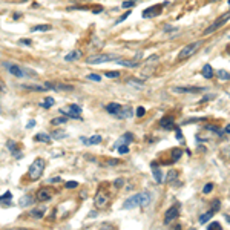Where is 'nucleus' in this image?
Segmentation results:
<instances>
[{
	"label": "nucleus",
	"instance_id": "1",
	"mask_svg": "<svg viewBox=\"0 0 230 230\" xmlns=\"http://www.w3.org/2000/svg\"><path fill=\"white\" fill-rule=\"evenodd\" d=\"M152 201V196L149 192H141V193H137L134 196H130L129 199H126L123 204L124 210H129V209H135V207H140V206H149Z\"/></svg>",
	"mask_w": 230,
	"mask_h": 230
},
{
	"label": "nucleus",
	"instance_id": "2",
	"mask_svg": "<svg viewBox=\"0 0 230 230\" xmlns=\"http://www.w3.org/2000/svg\"><path fill=\"white\" fill-rule=\"evenodd\" d=\"M43 170H45V159L37 158L32 161V164H31L29 169H28V177L36 181V179H38V178L42 177Z\"/></svg>",
	"mask_w": 230,
	"mask_h": 230
},
{
	"label": "nucleus",
	"instance_id": "3",
	"mask_svg": "<svg viewBox=\"0 0 230 230\" xmlns=\"http://www.w3.org/2000/svg\"><path fill=\"white\" fill-rule=\"evenodd\" d=\"M201 45H203V42H193V43H190V45H187V46H184L179 54H178V60H186V58H189V57H192L199 48H201Z\"/></svg>",
	"mask_w": 230,
	"mask_h": 230
},
{
	"label": "nucleus",
	"instance_id": "4",
	"mask_svg": "<svg viewBox=\"0 0 230 230\" xmlns=\"http://www.w3.org/2000/svg\"><path fill=\"white\" fill-rule=\"evenodd\" d=\"M112 60H118L117 54H100V55H91L86 58L88 65H100L105 61H112Z\"/></svg>",
	"mask_w": 230,
	"mask_h": 230
},
{
	"label": "nucleus",
	"instance_id": "5",
	"mask_svg": "<svg viewBox=\"0 0 230 230\" xmlns=\"http://www.w3.org/2000/svg\"><path fill=\"white\" fill-rule=\"evenodd\" d=\"M229 20H230V12H226V14H223V16L218 18L216 22H213L212 25H210V26H209V28H207V29H206V31H204L203 34H204V36H209V34H212V32H215V31H216L218 28H221L223 25H226V23H227Z\"/></svg>",
	"mask_w": 230,
	"mask_h": 230
},
{
	"label": "nucleus",
	"instance_id": "6",
	"mask_svg": "<svg viewBox=\"0 0 230 230\" xmlns=\"http://www.w3.org/2000/svg\"><path fill=\"white\" fill-rule=\"evenodd\" d=\"M179 216V203H175L167 212H166V216H164V224H170L174 223Z\"/></svg>",
	"mask_w": 230,
	"mask_h": 230
},
{
	"label": "nucleus",
	"instance_id": "7",
	"mask_svg": "<svg viewBox=\"0 0 230 230\" xmlns=\"http://www.w3.org/2000/svg\"><path fill=\"white\" fill-rule=\"evenodd\" d=\"M167 3H163V5H154V6H150V8H146L144 11H143V17L144 18H152V17H157L161 14V11H163V8L166 6Z\"/></svg>",
	"mask_w": 230,
	"mask_h": 230
},
{
	"label": "nucleus",
	"instance_id": "8",
	"mask_svg": "<svg viewBox=\"0 0 230 230\" xmlns=\"http://www.w3.org/2000/svg\"><path fill=\"white\" fill-rule=\"evenodd\" d=\"M94 203H95L97 209H105L107 206V203H109V196H107V193L105 190H98L97 195H95V201Z\"/></svg>",
	"mask_w": 230,
	"mask_h": 230
},
{
	"label": "nucleus",
	"instance_id": "9",
	"mask_svg": "<svg viewBox=\"0 0 230 230\" xmlns=\"http://www.w3.org/2000/svg\"><path fill=\"white\" fill-rule=\"evenodd\" d=\"M174 92L178 94H198V92H204L207 89L199 88V86H177V88H172Z\"/></svg>",
	"mask_w": 230,
	"mask_h": 230
},
{
	"label": "nucleus",
	"instance_id": "10",
	"mask_svg": "<svg viewBox=\"0 0 230 230\" xmlns=\"http://www.w3.org/2000/svg\"><path fill=\"white\" fill-rule=\"evenodd\" d=\"M5 66H6V69L9 71V74H12V75H16L18 78H22V77H25V69H22L20 66L17 65H9V63H5Z\"/></svg>",
	"mask_w": 230,
	"mask_h": 230
},
{
	"label": "nucleus",
	"instance_id": "11",
	"mask_svg": "<svg viewBox=\"0 0 230 230\" xmlns=\"http://www.w3.org/2000/svg\"><path fill=\"white\" fill-rule=\"evenodd\" d=\"M36 198L38 201H49V199L52 198V193H51L48 189H40V190L37 192Z\"/></svg>",
	"mask_w": 230,
	"mask_h": 230
},
{
	"label": "nucleus",
	"instance_id": "12",
	"mask_svg": "<svg viewBox=\"0 0 230 230\" xmlns=\"http://www.w3.org/2000/svg\"><path fill=\"white\" fill-rule=\"evenodd\" d=\"M174 123H175L174 117H164V118H161V120H159V126H161L163 129H169V127H174Z\"/></svg>",
	"mask_w": 230,
	"mask_h": 230
},
{
	"label": "nucleus",
	"instance_id": "13",
	"mask_svg": "<svg viewBox=\"0 0 230 230\" xmlns=\"http://www.w3.org/2000/svg\"><path fill=\"white\" fill-rule=\"evenodd\" d=\"M117 63L120 65V66H126V68H137L138 66V61H135V60H117Z\"/></svg>",
	"mask_w": 230,
	"mask_h": 230
},
{
	"label": "nucleus",
	"instance_id": "14",
	"mask_svg": "<svg viewBox=\"0 0 230 230\" xmlns=\"http://www.w3.org/2000/svg\"><path fill=\"white\" fill-rule=\"evenodd\" d=\"M132 115V107L130 106H126V107H123L115 117H118V118H129Z\"/></svg>",
	"mask_w": 230,
	"mask_h": 230
},
{
	"label": "nucleus",
	"instance_id": "15",
	"mask_svg": "<svg viewBox=\"0 0 230 230\" xmlns=\"http://www.w3.org/2000/svg\"><path fill=\"white\" fill-rule=\"evenodd\" d=\"M107 112L109 114H112V115H117L120 110H121V106H120V103H110V105H107L106 106Z\"/></svg>",
	"mask_w": 230,
	"mask_h": 230
},
{
	"label": "nucleus",
	"instance_id": "16",
	"mask_svg": "<svg viewBox=\"0 0 230 230\" xmlns=\"http://www.w3.org/2000/svg\"><path fill=\"white\" fill-rule=\"evenodd\" d=\"M81 141L85 143V144H88V146H92V144L101 143V137H100V135H94V137H91V138H81Z\"/></svg>",
	"mask_w": 230,
	"mask_h": 230
},
{
	"label": "nucleus",
	"instance_id": "17",
	"mask_svg": "<svg viewBox=\"0 0 230 230\" xmlns=\"http://www.w3.org/2000/svg\"><path fill=\"white\" fill-rule=\"evenodd\" d=\"M201 74H203V77H204V78H212V77H213V69H212V66H210V65H206V66L203 68Z\"/></svg>",
	"mask_w": 230,
	"mask_h": 230
},
{
	"label": "nucleus",
	"instance_id": "18",
	"mask_svg": "<svg viewBox=\"0 0 230 230\" xmlns=\"http://www.w3.org/2000/svg\"><path fill=\"white\" fill-rule=\"evenodd\" d=\"M36 140L37 141H42V143H49L51 141V135L49 134H45V132H40L36 135Z\"/></svg>",
	"mask_w": 230,
	"mask_h": 230
},
{
	"label": "nucleus",
	"instance_id": "19",
	"mask_svg": "<svg viewBox=\"0 0 230 230\" xmlns=\"http://www.w3.org/2000/svg\"><path fill=\"white\" fill-rule=\"evenodd\" d=\"M80 57H81V52H80V51H72V52H69L65 57V60H66V61H74V60H77V58H80Z\"/></svg>",
	"mask_w": 230,
	"mask_h": 230
},
{
	"label": "nucleus",
	"instance_id": "20",
	"mask_svg": "<svg viewBox=\"0 0 230 230\" xmlns=\"http://www.w3.org/2000/svg\"><path fill=\"white\" fill-rule=\"evenodd\" d=\"M49 29H51L49 25H36L31 31H32V32H46V31H49Z\"/></svg>",
	"mask_w": 230,
	"mask_h": 230
},
{
	"label": "nucleus",
	"instance_id": "21",
	"mask_svg": "<svg viewBox=\"0 0 230 230\" xmlns=\"http://www.w3.org/2000/svg\"><path fill=\"white\" fill-rule=\"evenodd\" d=\"M213 215H215V212H213L212 209H210V210H209V212H207V213H204V215H201V216H199V223H201V224H204V223H207V221H209V219L212 218Z\"/></svg>",
	"mask_w": 230,
	"mask_h": 230
},
{
	"label": "nucleus",
	"instance_id": "22",
	"mask_svg": "<svg viewBox=\"0 0 230 230\" xmlns=\"http://www.w3.org/2000/svg\"><path fill=\"white\" fill-rule=\"evenodd\" d=\"M152 170H154V177L157 179V183H163V178H161V172H159V169L155 166V163H152Z\"/></svg>",
	"mask_w": 230,
	"mask_h": 230
},
{
	"label": "nucleus",
	"instance_id": "23",
	"mask_svg": "<svg viewBox=\"0 0 230 230\" xmlns=\"http://www.w3.org/2000/svg\"><path fill=\"white\" fill-rule=\"evenodd\" d=\"M60 112H61V114H68V117H69V118H74V120H81V117H80L78 114L72 112L71 109H61Z\"/></svg>",
	"mask_w": 230,
	"mask_h": 230
},
{
	"label": "nucleus",
	"instance_id": "24",
	"mask_svg": "<svg viewBox=\"0 0 230 230\" xmlns=\"http://www.w3.org/2000/svg\"><path fill=\"white\" fill-rule=\"evenodd\" d=\"M40 106L42 107H46V109H49V107H52L54 106V98L52 97H46L42 103H40Z\"/></svg>",
	"mask_w": 230,
	"mask_h": 230
},
{
	"label": "nucleus",
	"instance_id": "25",
	"mask_svg": "<svg viewBox=\"0 0 230 230\" xmlns=\"http://www.w3.org/2000/svg\"><path fill=\"white\" fill-rule=\"evenodd\" d=\"M216 75H218V78L219 80H230V72H227V71H224V69H219V71L216 72Z\"/></svg>",
	"mask_w": 230,
	"mask_h": 230
},
{
	"label": "nucleus",
	"instance_id": "26",
	"mask_svg": "<svg viewBox=\"0 0 230 230\" xmlns=\"http://www.w3.org/2000/svg\"><path fill=\"white\" fill-rule=\"evenodd\" d=\"M22 88L31 89V91H37V92H43V91H46V88H45V86H37V85H23Z\"/></svg>",
	"mask_w": 230,
	"mask_h": 230
},
{
	"label": "nucleus",
	"instance_id": "27",
	"mask_svg": "<svg viewBox=\"0 0 230 230\" xmlns=\"http://www.w3.org/2000/svg\"><path fill=\"white\" fill-rule=\"evenodd\" d=\"M132 140H134L132 134H124L123 137L120 138V144H126V146H127V143H130ZM120 144H118V146H120Z\"/></svg>",
	"mask_w": 230,
	"mask_h": 230
},
{
	"label": "nucleus",
	"instance_id": "28",
	"mask_svg": "<svg viewBox=\"0 0 230 230\" xmlns=\"http://www.w3.org/2000/svg\"><path fill=\"white\" fill-rule=\"evenodd\" d=\"M32 199H34V198H32L31 195H26V196H23V198L20 199V206H23V207H25V206H29V204L32 203Z\"/></svg>",
	"mask_w": 230,
	"mask_h": 230
},
{
	"label": "nucleus",
	"instance_id": "29",
	"mask_svg": "<svg viewBox=\"0 0 230 230\" xmlns=\"http://www.w3.org/2000/svg\"><path fill=\"white\" fill-rule=\"evenodd\" d=\"M51 137H52V138H55V140H58V138H63V137H66V132H63V130H54Z\"/></svg>",
	"mask_w": 230,
	"mask_h": 230
},
{
	"label": "nucleus",
	"instance_id": "30",
	"mask_svg": "<svg viewBox=\"0 0 230 230\" xmlns=\"http://www.w3.org/2000/svg\"><path fill=\"white\" fill-rule=\"evenodd\" d=\"M43 213H45L43 209H37V210H32V212H31V216H32V218H42Z\"/></svg>",
	"mask_w": 230,
	"mask_h": 230
},
{
	"label": "nucleus",
	"instance_id": "31",
	"mask_svg": "<svg viewBox=\"0 0 230 230\" xmlns=\"http://www.w3.org/2000/svg\"><path fill=\"white\" fill-rule=\"evenodd\" d=\"M68 121V118H65V117H58V118H54L51 123L54 124V126H57V124H63V123H66Z\"/></svg>",
	"mask_w": 230,
	"mask_h": 230
},
{
	"label": "nucleus",
	"instance_id": "32",
	"mask_svg": "<svg viewBox=\"0 0 230 230\" xmlns=\"http://www.w3.org/2000/svg\"><path fill=\"white\" fill-rule=\"evenodd\" d=\"M105 75H106L107 78H118V77H120V72L118 71H107Z\"/></svg>",
	"mask_w": 230,
	"mask_h": 230
},
{
	"label": "nucleus",
	"instance_id": "33",
	"mask_svg": "<svg viewBox=\"0 0 230 230\" xmlns=\"http://www.w3.org/2000/svg\"><path fill=\"white\" fill-rule=\"evenodd\" d=\"M12 198V193L11 192H5V193L0 196V203H5V201H9Z\"/></svg>",
	"mask_w": 230,
	"mask_h": 230
},
{
	"label": "nucleus",
	"instance_id": "34",
	"mask_svg": "<svg viewBox=\"0 0 230 230\" xmlns=\"http://www.w3.org/2000/svg\"><path fill=\"white\" fill-rule=\"evenodd\" d=\"M207 230H223L221 229V224L219 223H212L207 226Z\"/></svg>",
	"mask_w": 230,
	"mask_h": 230
},
{
	"label": "nucleus",
	"instance_id": "35",
	"mask_svg": "<svg viewBox=\"0 0 230 230\" xmlns=\"http://www.w3.org/2000/svg\"><path fill=\"white\" fill-rule=\"evenodd\" d=\"M219 207H221V203H219L218 199H213L212 207H210V209H212L213 212H218V210H219Z\"/></svg>",
	"mask_w": 230,
	"mask_h": 230
},
{
	"label": "nucleus",
	"instance_id": "36",
	"mask_svg": "<svg viewBox=\"0 0 230 230\" xmlns=\"http://www.w3.org/2000/svg\"><path fill=\"white\" fill-rule=\"evenodd\" d=\"M88 80H92V81H101V77L98 74H89Z\"/></svg>",
	"mask_w": 230,
	"mask_h": 230
},
{
	"label": "nucleus",
	"instance_id": "37",
	"mask_svg": "<svg viewBox=\"0 0 230 230\" xmlns=\"http://www.w3.org/2000/svg\"><path fill=\"white\" fill-rule=\"evenodd\" d=\"M118 152H120L121 155H124V154L129 152V147H127L126 144H120V146H118Z\"/></svg>",
	"mask_w": 230,
	"mask_h": 230
},
{
	"label": "nucleus",
	"instance_id": "38",
	"mask_svg": "<svg viewBox=\"0 0 230 230\" xmlns=\"http://www.w3.org/2000/svg\"><path fill=\"white\" fill-rule=\"evenodd\" d=\"M181 157V150L179 149H174V155H172V161H178V158Z\"/></svg>",
	"mask_w": 230,
	"mask_h": 230
},
{
	"label": "nucleus",
	"instance_id": "39",
	"mask_svg": "<svg viewBox=\"0 0 230 230\" xmlns=\"http://www.w3.org/2000/svg\"><path fill=\"white\" fill-rule=\"evenodd\" d=\"M135 3H137L135 0H129V2H124L121 6H123V8H134V6H135Z\"/></svg>",
	"mask_w": 230,
	"mask_h": 230
},
{
	"label": "nucleus",
	"instance_id": "40",
	"mask_svg": "<svg viewBox=\"0 0 230 230\" xmlns=\"http://www.w3.org/2000/svg\"><path fill=\"white\" fill-rule=\"evenodd\" d=\"M212 189H213V184H212V183H209V184H206V186H204L203 193H210V192H212Z\"/></svg>",
	"mask_w": 230,
	"mask_h": 230
},
{
	"label": "nucleus",
	"instance_id": "41",
	"mask_svg": "<svg viewBox=\"0 0 230 230\" xmlns=\"http://www.w3.org/2000/svg\"><path fill=\"white\" fill-rule=\"evenodd\" d=\"M69 109H71L72 112H75V114H78V115L81 114V107H80V106H77V105H71V106H69Z\"/></svg>",
	"mask_w": 230,
	"mask_h": 230
},
{
	"label": "nucleus",
	"instance_id": "42",
	"mask_svg": "<svg viewBox=\"0 0 230 230\" xmlns=\"http://www.w3.org/2000/svg\"><path fill=\"white\" fill-rule=\"evenodd\" d=\"M177 175H178L177 170H170V172L167 174V178H169V181H174V179L177 178Z\"/></svg>",
	"mask_w": 230,
	"mask_h": 230
},
{
	"label": "nucleus",
	"instance_id": "43",
	"mask_svg": "<svg viewBox=\"0 0 230 230\" xmlns=\"http://www.w3.org/2000/svg\"><path fill=\"white\" fill-rule=\"evenodd\" d=\"M144 114H146V109L143 106L137 107V117H144Z\"/></svg>",
	"mask_w": 230,
	"mask_h": 230
},
{
	"label": "nucleus",
	"instance_id": "44",
	"mask_svg": "<svg viewBox=\"0 0 230 230\" xmlns=\"http://www.w3.org/2000/svg\"><path fill=\"white\" fill-rule=\"evenodd\" d=\"M77 186H78V183H77V181H68V183L65 184V187H66V189H71V187H77Z\"/></svg>",
	"mask_w": 230,
	"mask_h": 230
},
{
	"label": "nucleus",
	"instance_id": "45",
	"mask_svg": "<svg viewBox=\"0 0 230 230\" xmlns=\"http://www.w3.org/2000/svg\"><path fill=\"white\" fill-rule=\"evenodd\" d=\"M18 43H20V45H26V46H31V45H32L29 38H22V40H18Z\"/></svg>",
	"mask_w": 230,
	"mask_h": 230
},
{
	"label": "nucleus",
	"instance_id": "46",
	"mask_svg": "<svg viewBox=\"0 0 230 230\" xmlns=\"http://www.w3.org/2000/svg\"><path fill=\"white\" fill-rule=\"evenodd\" d=\"M127 83L134 86H143V81H137V80H127Z\"/></svg>",
	"mask_w": 230,
	"mask_h": 230
},
{
	"label": "nucleus",
	"instance_id": "47",
	"mask_svg": "<svg viewBox=\"0 0 230 230\" xmlns=\"http://www.w3.org/2000/svg\"><path fill=\"white\" fill-rule=\"evenodd\" d=\"M8 149H11L12 152H17V149H16V144H14V141H8Z\"/></svg>",
	"mask_w": 230,
	"mask_h": 230
},
{
	"label": "nucleus",
	"instance_id": "48",
	"mask_svg": "<svg viewBox=\"0 0 230 230\" xmlns=\"http://www.w3.org/2000/svg\"><path fill=\"white\" fill-rule=\"evenodd\" d=\"M49 183H60L61 181V178L60 177H55V178H51V179H48Z\"/></svg>",
	"mask_w": 230,
	"mask_h": 230
},
{
	"label": "nucleus",
	"instance_id": "49",
	"mask_svg": "<svg viewBox=\"0 0 230 230\" xmlns=\"http://www.w3.org/2000/svg\"><path fill=\"white\" fill-rule=\"evenodd\" d=\"M106 164H109V166H115V164H118V161H117V159H109Z\"/></svg>",
	"mask_w": 230,
	"mask_h": 230
},
{
	"label": "nucleus",
	"instance_id": "50",
	"mask_svg": "<svg viewBox=\"0 0 230 230\" xmlns=\"http://www.w3.org/2000/svg\"><path fill=\"white\" fill-rule=\"evenodd\" d=\"M32 126H36V121H34V120H31V121H28V124H26V127H28V129H31Z\"/></svg>",
	"mask_w": 230,
	"mask_h": 230
},
{
	"label": "nucleus",
	"instance_id": "51",
	"mask_svg": "<svg viewBox=\"0 0 230 230\" xmlns=\"http://www.w3.org/2000/svg\"><path fill=\"white\" fill-rule=\"evenodd\" d=\"M127 17H129V12H126V14H124V16H123V17H121V18H120V20H118V22H117V23H120V22H124V20H126V18H127Z\"/></svg>",
	"mask_w": 230,
	"mask_h": 230
},
{
	"label": "nucleus",
	"instance_id": "52",
	"mask_svg": "<svg viewBox=\"0 0 230 230\" xmlns=\"http://www.w3.org/2000/svg\"><path fill=\"white\" fill-rule=\"evenodd\" d=\"M121 184H123V179H117L115 181V186H121Z\"/></svg>",
	"mask_w": 230,
	"mask_h": 230
},
{
	"label": "nucleus",
	"instance_id": "53",
	"mask_svg": "<svg viewBox=\"0 0 230 230\" xmlns=\"http://www.w3.org/2000/svg\"><path fill=\"white\" fill-rule=\"evenodd\" d=\"M177 137L179 138V140H183V134H181L179 130H177Z\"/></svg>",
	"mask_w": 230,
	"mask_h": 230
},
{
	"label": "nucleus",
	"instance_id": "54",
	"mask_svg": "<svg viewBox=\"0 0 230 230\" xmlns=\"http://www.w3.org/2000/svg\"><path fill=\"white\" fill-rule=\"evenodd\" d=\"M9 230H29V229H25V227H16V229H9Z\"/></svg>",
	"mask_w": 230,
	"mask_h": 230
},
{
	"label": "nucleus",
	"instance_id": "55",
	"mask_svg": "<svg viewBox=\"0 0 230 230\" xmlns=\"http://www.w3.org/2000/svg\"><path fill=\"white\" fill-rule=\"evenodd\" d=\"M226 132H227V134H230V124H227V126H226Z\"/></svg>",
	"mask_w": 230,
	"mask_h": 230
},
{
	"label": "nucleus",
	"instance_id": "56",
	"mask_svg": "<svg viewBox=\"0 0 230 230\" xmlns=\"http://www.w3.org/2000/svg\"><path fill=\"white\" fill-rule=\"evenodd\" d=\"M175 230H181V227H179V226H178V227H177V229H175Z\"/></svg>",
	"mask_w": 230,
	"mask_h": 230
},
{
	"label": "nucleus",
	"instance_id": "57",
	"mask_svg": "<svg viewBox=\"0 0 230 230\" xmlns=\"http://www.w3.org/2000/svg\"><path fill=\"white\" fill-rule=\"evenodd\" d=\"M0 91H3V86H2V85H0Z\"/></svg>",
	"mask_w": 230,
	"mask_h": 230
},
{
	"label": "nucleus",
	"instance_id": "58",
	"mask_svg": "<svg viewBox=\"0 0 230 230\" xmlns=\"http://www.w3.org/2000/svg\"><path fill=\"white\" fill-rule=\"evenodd\" d=\"M227 221H229V223H230V216H227Z\"/></svg>",
	"mask_w": 230,
	"mask_h": 230
},
{
	"label": "nucleus",
	"instance_id": "59",
	"mask_svg": "<svg viewBox=\"0 0 230 230\" xmlns=\"http://www.w3.org/2000/svg\"><path fill=\"white\" fill-rule=\"evenodd\" d=\"M210 2H218V0H210Z\"/></svg>",
	"mask_w": 230,
	"mask_h": 230
},
{
	"label": "nucleus",
	"instance_id": "60",
	"mask_svg": "<svg viewBox=\"0 0 230 230\" xmlns=\"http://www.w3.org/2000/svg\"><path fill=\"white\" fill-rule=\"evenodd\" d=\"M22 2H26V0H22Z\"/></svg>",
	"mask_w": 230,
	"mask_h": 230
},
{
	"label": "nucleus",
	"instance_id": "61",
	"mask_svg": "<svg viewBox=\"0 0 230 230\" xmlns=\"http://www.w3.org/2000/svg\"><path fill=\"white\" fill-rule=\"evenodd\" d=\"M229 5H230V0H229Z\"/></svg>",
	"mask_w": 230,
	"mask_h": 230
}]
</instances>
